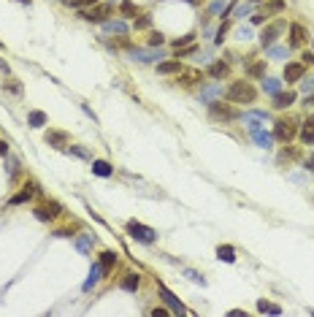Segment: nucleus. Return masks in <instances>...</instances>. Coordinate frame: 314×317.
Returning <instances> with one entry per match:
<instances>
[{
  "mask_svg": "<svg viewBox=\"0 0 314 317\" xmlns=\"http://www.w3.org/2000/svg\"><path fill=\"white\" fill-rule=\"evenodd\" d=\"M225 98L233 100V103H255L257 90H255V87L249 84V82H233L230 87H227Z\"/></svg>",
  "mask_w": 314,
  "mask_h": 317,
  "instance_id": "1",
  "label": "nucleus"
},
{
  "mask_svg": "<svg viewBox=\"0 0 314 317\" xmlns=\"http://www.w3.org/2000/svg\"><path fill=\"white\" fill-rule=\"evenodd\" d=\"M273 136H277V141H282V144H290V141L298 136V122L290 120V117L277 120L273 122Z\"/></svg>",
  "mask_w": 314,
  "mask_h": 317,
  "instance_id": "2",
  "label": "nucleus"
},
{
  "mask_svg": "<svg viewBox=\"0 0 314 317\" xmlns=\"http://www.w3.org/2000/svg\"><path fill=\"white\" fill-rule=\"evenodd\" d=\"M209 117L211 120H217V122H233V120H239V112L236 109H230L227 103H222V100H211L209 103Z\"/></svg>",
  "mask_w": 314,
  "mask_h": 317,
  "instance_id": "3",
  "label": "nucleus"
},
{
  "mask_svg": "<svg viewBox=\"0 0 314 317\" xmlns=\"http://www.w3.org/2000/svg\"><path fill=\"white\" fill-rule=\"evenodd\" d=\"M128 233L136 241H144V244H154L157 241V231H152V228L144 225V223H138V220H130V223H128Z\"/></svg>",
  "mask_w": 314,
  "mask_h": 317,
  "instance_id": "4",
  "label": "nucleus"
},
{
  "mask_svg": "<svg viewBox=\"0 0 314 317\" xmlns=\"http://www.w3.org/2000/svg\"><path fill=\"white\" fill-rule=\"evenodd\" d=\"M33 215L41 220V223H52V220H57L62 215V206L57 201H49V203H41V206H35L33 209Z\"/></svg>",
  "mask_w": 314,
  "mask_h": 317,
  "instance_id": "5",
  "label": "nucleus"
},
{
  "mask_svg": "<svg viewBox=\"0 0 314 317\" xmlns=\"http://www.w3.org/2000/svg\"><path fill=\"white\" fill-rule=\"evenodd\" d=\"M111 14V3H103V6H90V9H82V19L84 22H100L103 25L106 22V17Z\"/></svg>",
  "mask_w": 314,
  "mask_h": 317,
  "instance_id": "6",
  "label": "nucleus"
},
{
  "mask_svg": "<svg viewBox=\"0 0 314 317\" xmlns=\"http://www.w3.org/2000/svg\"><path fill=\"white\" fill-rule=\"evenodd\" d=\"M128 57L133 62H157V60H163V52H160V46H149V49H138V46H133Z\"/></svg>",
  "mask_w": 314,
  "mask_h": 317,
  "instance_id": "7",
  "label": "nucleus"
},
{
  "mask_svg": "<svg viewBox=\"0 0 314 317\" xmlns=\"http://www.w3.org/2000/svg\"><path fill=\"white\" fill-rule=\"evenodd\" d=\"M157 293L163 296V301L168 304V309H171L174 314H184V312H187V309H184V304H182V301H179V298H176L174 293H171V290H168L163 282H157Z\"/></svg>",
  "mask_w": 314,
  "mask_h": 317,
  "instance_id": "8",
  "label": "nucleus"
},
{
  "mask_svg": "<svg viewBox=\"0 0 314 317\" xmlns=\"http://www.w3.org/2000/svg\"><path fill=\"white\" fill-rule=\"evenodd\" d=\"M282 30H285V22H273V25H268V27L260 33V44L265 46V49H268V46H273V41L279 38Z\"/></svg>",
  "mask_w": 314,
  "mask_h": 317,
  "instance_id": "9",
  "label": "nucleus"
},
{
  "mask_svg": "<svg viewBox=\"0 0 314 317\" xmlns=\"http://www.w3.org/2000/svg\"><path fill=\"white\" fill-rule=\"evenodd\" d=\"M303 74H306V65H303V62H287V65H285V82H287V84L301 82Z\"/></svg>",
  "mask_w": 314,
  "mask_h": 317,
  "instance_id": "10",
  "label": "nucleus"
},
{
  "mask_svg": "<svg viewBox=\"0 0 314 317\" xmlns=\"http://www.w3.org/2000/svg\"><path fill=\"white\" fill-rule=\"evenodd\" d=\"M263 122H268V112H247L244 125H249V130H257Z\"/></svg>",
  "mask_w": 314,
  "mask_h": 317,
  "instance_id": "11",
  "label": "nucleus"
},
{
  "mask_svg": "<svg viewBox=\"0 0 314 317\" xmlns=\"http://www.w3.org/2000/svg\"><path fill=\"white\" fill-rule=\"evenodd\" d=\"M38 193V187L35 185H25L22 187V193H17V195H11V206H19V203H27V201H33V195Z\"/></svg>",
  "mask_w": 314,
  "mask_h": 317,
  "instance_id": "12",
  "label": "nucleus"
},
{
  "mask_svg": "<svg viewBox=\"0 0 314 317\" xmlns=\"http://www.w3.org/2000/svg\"><path fill=\"white\" fill-rule=\"evenodd\" d=\"M293 103H295V92H293V90H287V92H282V90H279L277 95H273V103H271V106L282 112V109L293 106Z\"/></svg>",
  "mask_w": 314,
  "mask_h": 317,
  "instance_id": "13",
  "label": "nucleus"
},
{
  "mask_svg": "<svg viewBox=\"0 0 314 317\" xmlns=\"http://www.w3.org/2000/svg\"><path fill=\"white\" fill-rule=\"evenodd\" d=\"M46 144L49 147H68V133L65 130H46Z\"/></svg>",
  "mask_w": 314,
  "mask_h": 317,
  "instance_id": "14",
  "label": "nucleus"
},
{
  "mask_svg": "<svg viewBox=\"0 0 314 317\" xmlns=\"http://www.w3.org/2000/svg\"><path fill=\"white\" fill-rule=\"evenodd\" d=\"M303 44H306V30H303V25L293 22L290 25V46H303Z\"/></svg>",
  "mask_w": 314,
  "mask_h": 317,
  "instance_id": "15",
  "label": "nucleus"
},
{
  "mask_svg": "<svg viewBox=\"0 0 314 317\" xmlns=\"http://www.w3.org/2000/svg\"><path fill=\"white\" fill-rule=\"evenodd\" d=\"M227 74H230V65H227V62H222V60H217V62H211V65H209V76L217 79V82H222Z\"/></svg>",
  "mask_w": 314,
  "mask_h": 317,
  "instance_id": "16",
  "label": "nucleus"
},
{
  "mask_svg": "<svg viewBox=\"0 0 314 317\" xmlns=\"http://www.w3.org/2000/svg\"><path fill=\"white\" fill-rule=\"evenodd\" d=\"M252 141H255V144L260 147V149H271V144H273V136H271V133H265V130H260V128H257V130H252Z\"/></svg>",
  "mask_w": 314,
  "mask_h": 317,
  "instance_id": "17",
  "label": "nucleus"
},
{
  "mask_svg": "<svg viewBox=\"0 0 314 317\" xmlns=\"http://www.w3.org/2000/svg\"><path fill=\"white\" fill-rule=\"evenodd\" d=\"M298 133H301V141H303V144L311 147V144H314V117H311V120H306Z\"/></svg>",
  "mask_w": 314,
  "mask_h": 317,
  "instance_id": "18",
  "label": "nucleus"
},
{
  "mask_svg": "<svg viewBox=\"0 0 314 317\" xmlns=\"http://www.w3.org/2000/svg\"><path fill=\"white\" fill-rule=\"evenodd\" d=\"M219 95H222V87H219V84H209V87H203V90H201L198 98H201V103H211L214 98H219Z\"/></svg>",
  "mask_w": 314,
  "mask_h": 317,
  "instance_id": "19",
  "label": "nucleus"
},
{
  "mask_svg": "<svg viewBox=\"0 0 314 317\" xmlns=\"http://www.w3.org/2000/svg\"><path fill=\"white\" fill-rule=\"evenodd\" d=\"M120 285H122V290H128V293H136V290L141 288V276L130 271V274H125V276H122V282H120Z\"/></svg>",
  "mask_w": 314,
  "mask_h": 317,
  "instance_id": "20",
  "label": "nucleus"
},
{
  "mask_svg": "<svg viewBox=\"0 0 314 317\" xmlns=\"http://www.w3.org/2000/svg\"><path fill=\"white\" fill-rule=\"evenodd\" d=\"M114 263H116V252L114 250H106V252H100V268H103V276L114 268Z\"/></svg>",
  "mask_w": 314,
  "mask_h": 317,
  "instance_id": "21",
  "label": "nucleus"
},
{
  "mask_svg": "<svg viewBox=\"0 0 314 317\" xmlns=\"http://www.w3.org/2000/svg\"><path fill=\"white\" fill-rule=\"evenodd\" d=\"M179 71H182V62H179V60H166V62H160V65H157V74H163V76L179 74Z\"/></svg>",
  "mask_w": 314,
  "mask_h": 317,
  "instance_id": "22",
  "label": "nucleus"
},
{
  "mask_svg": "<svg viewBox=\"0 0 314 317\" xmlns=\"http://www.w3.org/2000/svg\"><path fill=\"white\" fill-rule=\"evenodd\" d=\"M103 30H108V33H116V36H125V33H128V25H125V22H120V19H106V22H103Z\"/></svg>",
  "mask_w": 314,
  "mask_h": 317,
  "instance_id": "23",
  "label": "nucleus"
},
{
  "mask_svg": "<svg viewBox=\"0 0 314 317\" xmlns=\"http://www.w3.org/2000/svg\"><path fill=\"white\" fill-rule=\"evenodd\" d=\"M92 173H95V177H111L114 168H111V163H106V160H92Z\"/></svg>",
  "mask_w": 314,
  "mask_h": 317,
  "instance_id": "24",
  "label": "nucleus"
},
{
  "mask_svg": "<svg viewBox=\"0 0 314 317\" xmlns=\"http://www.w3.org/2000/svg\"><path fill=\"white\" fill-rule=\"evenodd\" d=\"M100 276H103V268H100V263H95V266L90 268V279L84 282V290H92V288H95V285L100 282Z\"/></svg>",
  "mask_w": 314,
  "mask_h": 317,
  "instance_id": "25",
  "label": "nucleus"
},
{
  "mask_svg": "<svg viewBox=\"0 0 314 317\" xmlns=\"http://www.w3.org/2000/svg\"><path fill=\"white\" fill-rule=\"evenodd\" d=\"M279 90H282V79L263 76V92H268V95H277Z\"/></svg>",
  "mask_w": 314,
  "mask_h": 317,
  "instance_id": "26",
  "label": "nucleus"
},
{
  "mask_svg": "<svg viewBox=\"0 0 314 317\" xmlns=\"http://www.w3.org/2000/svg\"><path fill=\"white\" fill-rule=\"evenodd\" d=\"M120 14L125 19H136L138 17V6L130 3V0H122V3H120Z\"/></svg>",
  "mask_w": 314,
  "mask_h": 317,
  "instance_id": "27",
  "label": "nucleus"
},
{
  "mask_svg": "<svg viewBox=\"0 0 314 317\" xmlns=\"http://www.w3.org/2000/svg\"><path fill=\"white\" fill-rule=\"evenodd\" d=\"M46 122H49V117H46L44 112H30L27 114V125H30V128H44Z\"/></svg>",
  "mask_w": 314,
  "mask_h": 317,
  "instance_id": "28",
  "label": "nucleus"
},
{
  "mask_svg": "<svg viewBox=\"0 0 314 317\" xmlns=\"http://www.w3.org/2000/svg\"><path fill=\"white\" fill-rule=\"evenodd\" d=\"M217 258L225 260V263H233V260H236V250L230 247V244H219V247H217Z\"/></svg>",
  "mask_w": 314,
  "mask_h": 317,
  "instance_id": "29",
  "label": "nucleus"
},
{
  "mask_svg": "<svg viewBox=\"0 0 314 317\" xmlns=\"http://www.w3.org/2000/svg\"><path fill=\"white\" fill-rule=\"evenodd\" d=\"M247 76H252V79H263V76H265V60L255 62V65H249V68H247Z\"/></svg>",
  "mask_w": 314,
  "mask_h": 317,
  "instance_id": "30",
  "label": "nucleus"
},
{
  "mask_svg": "<svg viewBox=\"0 0 314 317\" xmlns=\"http://www.w3.org/2000/svg\"><path fill=\"white\" fill-rule=\"evenodd\" d=\"M257 309L263 314H282V306L279 304H268V301H257Z\"/></svg>",
  "mask_w": 314,
  "mask_h": 317,
  "instance_id": "31",
  "label": "nucleus"
},
{
  "mask_svg": "<svg viewBox=\"0 0 314 317\" xmlns=\"http://www.w3.org/2000/svg\"><path fill=\"white\" fill-rule=\"evenodd\" d=\"M65 6H73V9H90V6H98L100 0H62Z\"/></svg>",
  "mask_w": 314,
  "mask_h": 317,
  "instance_id": "32",
  "label": "nucleus"
},
{
  "mask_svg": "<svg viewBox=\"0 0 314 317\" xmlns=\"http://www.w3.org/2000/svg\"><path fill=\"white\" fill-rule=\"evenodd\" d=\"M198 82H203V74H198V71H190V74H184V76H182V84H184V87L198 84Z\"/></svg>",
  "mask_w": 314,
  "mask_h": 317,
  "instance_id": "33",
  "label": "nucleus"
},
{
  "mask_svg": "<svg viewBox=\"0 0 314 317\" xmlns=\"http://www.w3.org/2000/svg\"><path fill=\"white\" fill-rule=\"evenodd\" d=\"M76 247H78V252H87V250L92 247V236H87V233L78 236V239H76Z\"/></svg>",
  "mask_w": 314,
  "mask_h": 317,
  "instance_id": "34",
  "label": "nucleus"
},
{
  "mask_svg": "<svg viewBox=\"0 0 314 317\" xmlns=\"http://www.w3.org/2000/svg\"><path fill=\"white\" fill-rule=\"evenodd\" d=\"M3 90H9L14 95H22V84L17 82V79H9V82H3Z\"/></svg>",
  "mask_w": 314,
  "mask_h": 317,
  "instance_id": "35",
  "label": "nucleus"
},
{
  "mask_svg": "<svg viewBox=\"0 0 314 317\" xmlns=\"http://www.w3.org/2000/svg\"><path fill=\"white\" fill-rule=\"evenodd\" d=\"M285 11V3L282 0H271L268 6H265V14H282Z\"/></svg>",
  "mask_w": 314,
  "mask_h": 317,
  "instance_id": "36",
  "label": "nucleus"
},
{
  "mask_svg": "<svg viewBox=\"0 0 314 317\" xmlns=\"http://www.w3.org/2000/svg\"><path fill=\"white\" fill-rule=\"evenodd\" d=\"M65 152L82 157V160H90V152H87V149H82V147H65Z\"/></svg>",
  "mask_w": 314,
  "mask_h": 317,
  "instance_id": "37",
  "label": "nucleus"
},
{
  "mask_svg": "<svg viewBox=\"0 0 314 317\" xmlns=\"http://www.w3.org/2000/svg\"><path fill=\"white\" fill-rule=\"evenodd\" d=\"M295 157H298V149H293V147H290V149H282L279 163H285V160H295Z\"/></svg>",
  "mask_w": 314,
  "mask_h": 317,
  "instance_id": "38",
  "label": "nucleus"
},
{
  "mask_svg": "<svg viewBox=\"0 0 314 317\" xmlns=\"http://www.w3.org/2000/svg\"><path fill=\"white\" fill-rule=\"evenodd\" d=\"M195 41V36L190 33V36H184V38H176V41H174V49L179 52V49H182V46H187V44H192Z\"/></svg>",
  "mask_w": 314,
  "mask_h": 317,
  "instance_id": "39",
  "label": "nucleus"
},
{
  "mask_svg": "<svg viewBox=\"0 0 314 317\" xmlns=\"http://www.w3.org/2000/svg\"><path fill=\"white\" fill-rule=\"evenodd\" d=\"M268 57H287L285 46H268Z\"/></svg>",
  "mask_w": 314,
  "mask_h": 317,
  "instance_id": "40",
  "label": "nucleus"
},
{
  "mask_svg": "<svg viewBox=\"0 0 314 317\" xmlns=\"http://www.w3.org/2000/svg\"><path fill=\"white\" fill-rule=\"evenodd\" d=\"M227 27H230V22H222V25L217 27V38H214V44H222V38L227 33Z\"/></svg>",
  "mask_w": 314,
  "mask_h": 317,
  "instance_id": "41",
  "label": "nucleus"
},
{
  "mask_svg": "<svg viewBox=\"0 0 314 317\" xmlns=\"http://www.w3.org/2000/svg\"><path fill=\"white\" fill-rule=\"evenodd\" d=\"M301 90L309 95V92H314V76H309V79H301Z\"/></svg>",
  "mask_w": 314,
  "mask_h": 317,
  "instance_id": "42",
  "label": "nucleus"
},
{
  "mask_svg": "<svg viewBox=\"0 0 314 317\" xmlns=\"http://www.w3.org/2000/svg\"><path fill=\"white\" fill-rule=\"evenodd\" d=\"M249 11H252V9H249V3H244V6H236V9H233V14H236L239 19H244Z\"/></svg>",
  "mask_w": 314,
  "mask_h": 317,
  "instance_id": "43",
  "label": "nucleus"
},
{
  "mask_svg": "<svg viewBox=\"0 0 314 317\" xmlns=\"http://www.w3.org/2000/svg\"><path fill=\"white\" fill-rule=\"evenodd\" d=\"M163 41H166V36H163V33H152V36H149V46H163Z\"/></svg>",
  "mask_w": 314,
  "mask_h": 317,
  "instance_id": "44",
  "label": "nucleus"
},
{
  "mask_svg": "<svg viewBox=\"0 0 314 317\" xmlns=\"http://www.w3.org/2000/svg\"><path fill=\"white\" fill-rule=\"evenodd\" d=\"M149 25H152V19H149V17H138L136 19V30H146Z\"/></svg>",
  "mask_w": 314,
  "mask_h": 317,
  "instance_id": "45",
  "label": "nucleus"
},
{
  "mask_svg": "<svg viewBox=\"0 0 314 317\" xmlns=\"http://www.w3.org/2000/svg\"><path fill=\"white\" fill-rule=\"evenodd\" d=\"M301 62H303V65H314V52H303L301 54Z\"/></svg>",
  "mask_w": 314,
  "mask_h": 317,
  "instance_id": "46",
  "label": "nucleus"
},
{
  "mask_svg": "<svg viewBox=\"0 0 314 317\" xmlns=\"http://www.w3.org/2000/svg\"><path fill=\"white\" fill-rule=\"evenodd\" d=\"M163 314H174L171 309H163V306H154L152 309V317H163Z\"/></svg>",
  "mask_w": 314,
  "mask_h": 317,
  "instance_id": "47",
  "label": "nucleus"
},
{
  "mask_svg": "<svg viewBox=\"0 0 314 317\" xmlns=\"http://www.w3.org/2000/svg\"><path fill=\"white\" fill-rule=\"evenodd\" d=\"M265 19H268V14H265V11H263V14H255V17H252V25H263Z\"/></svg>",
  "mask_w": 314,
  "mask_h": 317,
  "instance_id": "48",
  "label": "nucleus"
},
{
  "mask_svg": "<svg viewBox=\"0 0 314 317\" xmlns=\"http://www.w3.org/2000/svg\"><path fill=\"white\" fill-rule=\"evenodd\" d=\"M303 165H306V168H309V171L314 173V155H309V157H306V160H303Z\"/></svg>",
  "mask_w": 314,
  "mask_h": 317,
  "instance_id": "49",
  "label": "nucleus"
},
{
  "mask_svg": "<svg viewBox=\"0 0 314 317\" xmlns=\"http://www.w3.org/2000/svg\"><path fill=\"white\" fill-rule=\"evenodd\" d=\"M9 155V141H0V157Z\"/></svg>",
  "mask_w": 314,
  "mask_h": 317,
  "instance_id": "50",
  "label": "nucleus"
},
{
  "mask_svg": "<svg viewBox=\"0 0 314 317\" xmlns=\"http://www.w3.org/2000/svg\"><path fill=\"white\" fill-rule=\"evenodd\" d=\"M187 276H190L192 282H201V285H203V276H201V274H195V271H187Z\"/></svg>",
  "mask_w": 314,
  "mask_h": 317,
  "instance_id": "51",
  "label": "nucleus"
},
{
  "mask_svg": "<svg viewBox=\"0 0 314 317\" xmlns=\"http://www.w3.org/2000/svg\"><path fill=\"white\" fill-rule=\"evenodd\" d=\"M211 11H214V14L222 11V0H214V3H211Z\"/></svg>",
  "mask_w": 314,
  "mask_h": 317,
  "instance_id": "52",
  "label": "nucleus"
},
{
  "mask_svg": "<svg viewBox=\"0 0 314 317\" xmlns=\"http://www.w3.org/2000/svg\"><path fill=\"white\" fill-rule=\"evenodd\" d=\"M57 236H73V231H70V228H60Z\"/></svg>",
  "mask_w": 314,
  "mask_h": 317,
  "instance_id": "53",
  "label": "nucleus"
},
{
  "mask_svg": "<svg viewBox=\"0 0 314 317\" xmlns=\"http://www.w3.org/2000/svg\"><path fill=\"white\" fill-rule=\"evenodd\" d=\"M306 106H314V92L306 95Z\"/></svg>",
  "mask_w": 314,
  "mask_h": 317,
  "instance_id": "54",
  "label": "nucleus"
},
{
  "mask_svg": "<svg viewBox=\"0 0 314 317\" xmlns=\"http://www.w3.org/2000/svg\"><path fill=\"white\" fill-rule=\"evenodd\" d=\"M19 3H25V6H30V0H19Z\"/></svg>",
  "mask_w": 314,
  "mask_h": 317,
  "instance_id": "55",
  "label": "nucleus"
},
{
  "mask_svg": "<svg viewBox=\"0 0 314 317\" xmlns=\"http://www.w3.org/2000/svg\"><path fill=\"white\" fill-rule=\"evenodd\" d=\"M252 3H260V0H252Z\"/></svg>",
  "mask_w": 314,
  "mask_h": 317,
  "instance_id": "56",
  "label": "nucleus"
},
{
  "mask_svg": "<svg viewBox=\"0 0 314 317\" xmlns=\"http://www.w3.org/2000/svg\"><path fill=\"white\" fill-rule=\"evenodd\" d=\"M311 46H314V38H311Z\"/></svg>",
  "mask_w": 314,
  "mask_h": 317,
  "instance_id": "57",
  "label": "nucleus"
},
{
  "mask_svg": "<svg viewBox=\"0 0 314 317\" xmlns=\"http://www.w3.org/2000/svg\"><path fill=\"white\" fill-rule=\"evenodd\" d=\"M0 49H3V44H0Z\"/></svg>",
  "mask_w": 314,
  "mask_h": 317,
  "instance_id": "58",
  "label": "nucleus"
}]
</instances>
